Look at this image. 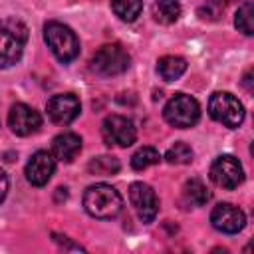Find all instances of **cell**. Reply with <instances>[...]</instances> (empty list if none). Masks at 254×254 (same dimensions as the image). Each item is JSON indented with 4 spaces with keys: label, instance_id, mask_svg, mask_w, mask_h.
<instances>
[{
    "label": "cell",
    "instance_id": "cell-1",
    "mask_svg": "<svg viewBox=\"0 0 254 254\" xmlns=\"http://www.w3.org/2000/svg\"><path fill=\"white\" fill-rule=\"evenodd\" d=\"M83 208L99 220H109L121 212L123 198L117 192V189H113L111 185H105V183L91 185L83 192Z\"/></svg>",
    "mask_w": 254,
    "mask_h": 254
},
{
    "label": "cell",
    "instance_id": "cell-2",
    "mask_svg": "<svg viewBox=\"0 0 254 254\" xmlns=\"http://www.w3.org/2000/svg\"><path fill=\"white\" fill-rule=\"evenodd\" d=\"M28 42V28L18 18H4L0 22V67L14 65Z\"/></svg>",
    "mask_w": 254,
    "mask_h": 254
},
{
    "label": "cell",
    "instance_id": "cell-3",
    "mask_svg": "<svg viewBox=\"0 0 254 254\" xmlns=\"http://www.w3.org/2000/svg\"><path fill=\"white\" fill-rule=\"evenodd\" d=\"M44 40L48 44V48L52 50V54L67 64L71 60L77 58L79 54V40L73 34V30L62 22H48L44 26Z\"/></svg>",
    "mask_w": 254,
    "mask_h": 254
},
{
    "label": "cell",
    "instance_id": "cell-4",
    "mask_svg": "<svg viewBox=\"0 0 254 254\" xmlns=\"http://www.w3.org/2000/svg\"><path fill=\"white\" fill-rule=\"evenodd\" d=\"M129 54L119 44H105L93 54L89 67L99 77H113L123 73L129 67Z\"/></svg>",
    "mask_w": 254,
    "mask_h": 254
},
{
    "label": "cell",
    "instance_id": "cell-5",
    "mask_svg": "<svg viewBox=\"0 0 254 254\" xmlns=\"http://www.w3.org/2000/svg\"><path fill=\"white\" fill-rule=\"evenodd\" d=\"M163 115L169 125H173L177 129H189V127L196 125V121L200 119V107L194 97H190L187 93H177L165 105Z\"/></svg>",
    "mask_w": 254,
    "mask_h": 254
},
{
    "label": "cell",
    "instance_id": "cell-6",
    "mask_svg": "<svg viewBox=\"0 0 254 254\" xmlns=\"http://www.w3.org/2000/svg\"><path fill=\"white\" fill-rule=\"evenodd\" d=\"M208 113L214 121L222 123L224 127H238L244 121V107L242 103L228 91H216L208 99Z\"/></svg>",
    "mask_w": 254,
    "mask_h": 254
},
{
    "label": "cell",
    "instance_id": "cell-7",
    "mask_svg": "<svg viewBox=\"0 0 254 254\" xmlns=\"http://www.w3.org/2000/svg\"><path fill=\"white\" fill-rule=\"evenodd\" d=\"M101 135L105 145H117V147H129L137 139V129L131 119L123 115H109L105 117L101 125Z\"/></svg>",
    "mask_w": 254,
    "mask_h": 254
},
{
    "label": "cell",
    "instance_id": "cell-8",
    "mask_svg": "<svg viewBox=\"0 0 254 254\" xmlns=\"http://www.w3.org/2000/svg\"><path fill=\"white\" fill-rule=\"evenodd\" d=\"M210 179L214 181V185H218L226 190L236 189L244 181V171H242L240 161L232 155L216 157L210 165Z\"/></svg>",
    "mask_w": 254,
    "mask_h": 254
},
{
    "label": "cell",
    "instance_id": "cell-9",
    "mask_svg": "<svg viewBox=\"0 0 254 254\" xmlns=\"http://www.w3.org/2000/svg\"><path fill=\"white\" fill-rule=\"evenodd\" d=\"M129 200L143 222H153L159 212V198L155 190L145 183H133L129 187Z\"/></svg>",
    "mask_w": 254,
    "mask_h": 254
},
{
    "label": "cell",
    "instance_id": "cell-10",
    "mask_svg": "<svg viewBox=\"0 0 254 254\" xmlns=\"http://www.w3.org/2000/svg\"><path fill=\"white\" fill-rule=\"evenodd\" d=\"M210 222L212 226L218 230V232H224V234H236L244 228L246 224V216L244 212L230 204V202H220L212 208L210 212Z\"/></svg>",
    "mask_w": 254,
    "mask_h": 254
},
{
    "label": "cell",
    "instance_id": "cell-11",
    "mask_svg": "<svg viewBox=\"0 0 254 254\" xmlns=\"http://www.w3.org/2000/svg\"><path fill=\"white\" fill-rule=\"evenodd\" d=\"M8 125L16 135L28 137V135H32V133H36L40 129L42 117L34 107H30L26 103H16V105L10 107Z\"/></svg>",
    "mask_w": 254,
    "mask_h": 254
},
{
    "label": "cell",
    "instance_id": "cell-12",
    "mask_svg": "<svg viewBox=\"0 0 254 254\" xmlns=\"http://www.w3.org/2000/svg\"><path fill=\"white\" fill-rule=\"evenodd\" d=\"M81 111V103L73 93H60L48 101V117L58 125L71 123Z\"/></svg>",
    "mask_w": 254,
    "mask_h": 254
},
{
    "label": "cell",
    "instance_id": "cell-13",
    "mask_svg": "<svg viewBox=\"0 0 254 254\" xmlns=\"http://www.w3.org/2000/svg\"><path fill=\"white\" fill-rule=\"evenodd\" d=\"M56 171V157L48 151H36L26 165V179L34 187H44Z\"/></svg>",
    "mask_w": 254,
    "mask_h": 254
},
{
    "label": "cell",
    "instance_id": "cell-14",
    "mask_svg": "<svg viewBox=\"0 0 254 254\" xmlns=\"http://www.w3.org/2000/svg\"><path fill=\"white\" fill-rule=\"evenodd\" d=\"M81 151V137L75 133H60L52 141V155L62 163H71Z\"/></svg>",
    "mask_w": 254,
    "mask_h": 254
},
{
    "label": "cell",
    "instance_id": "cell-15",
    "mask_svg": "<svg viewBox=\"0 0 254 254\" xmlns=\"http://www.w3.org/2000/svg\"><path fill=\"white\" fill-rule=\"evenodd\" d=\"M210 198V192L206 189V185L200 179H190L185 183L183 187V202L187 206H202L206 204Z\"/></svg>",
    "mask_w": 254,
    "mask_h": 254
},
{
    "label": "cell",
    "instance_id": "cell-16",
    "mask_svg": "<svg viewBox=\"0 0 254 254\" xmlns=\"http://www.w3.org/2000/svg\"><path fill=\"white\" fill-rule=\"evenodd\" d=\"M157 71L165 81H175L187 71V62L181 56H163L157 62Z\"/></svg>",
    "mask_w": 254,
    "mask_h": 254
},
{
    "label": "cell",
    "instance_id": "cell-17",
    "mask_svg": "<svg viewBox=\"0 0 254 254\" xmlns=\"http://www.w3.org/2000/svg\"><path fill=\"white\" fill-rule=\"evenodd\" d=\"M181 16L179 0H155L153 4V18L161 24H173Z\"/></svg>",
    "mask_w": 254,
    "mask_h": 254
},
{
    "label": "cell",
    "instance_id": "cell-18",
    "mask_svg": "<svg viewBox=\"0 0 254 254\" xmlns=\"http://www.w3.org/2000/svg\"><path fill=\"white\" fill-rule=\"evenodd\" d=\"M111 8L123 22H133L143 10V0H111Z\"/></svg>",
    "mask_w": 254,
    "mask_h": 254
},
{
    "label": "cell",
    "instance_id": "cell-19",
    "mask_svg": "<svg viewBox=\"0 0 254 254\" xmlns=\"http://www.w3.org/2000/svg\"><path fill=\"white\" fill-rule=\"evenodd\" d=\"M87 171L91 175H115L119 171V161L115 157H109V155H101V157H95L89 161L87 165Z\"/></svg>",
    "mask_w": 254,
    "mask_h": 254
},
{
    "label": "cell",
    "instance_id": "cell-20",
    "mask_svg": "<svg viewBox=\"0 0 254 254\" xmlns=\"http://www.w3.org/2000/svg\"><path fill=\"white\" fill-rule=\"evenodd\" d=\"M161 161V155L155 147H141L133 157H131V167L135 171H145L151 165H157Z\"/></svg>",
    "mask_w": 254,
    "mask_h": 254
},
{
    "label": "cell",
    "instance_id": "cell-21",
    "mask_svg": "<svg viewBox=\"0 0 254 254\" xmlns=\"http://www.w3.org/2000/svg\"><path fill=\"white\" fill-rule=\"evenodd\" d=\"M234 26L246 34V36H252L254 34V12H252V2H244L238 12H236V18H234Z\"/></svg>",
    "mask_w": 254,
    "mask_h": 254
},
{
    "label": "cell",
    "instance_id": "cell-22",
    "mask_svg": "<svg viewBox=\"0 0 254 254\" xmlns=\"http://www.w3.org/2000/svg\"><path fill=\"white\" fill-rule=\"evenodd\" d=\"M165 159H167V163H171V165H187V163L192 161V149H190L187 143L179 141V143H175V145L167 151Z\"/></svg>",
    "mask_w": 254,
    "mask_h": 254
},
{
    "label": "cell",
    "instance_id": "cell-23",
    "mask_svg": "<svg viewBox=\"0 0 254 254\" xmlns=\"http://www.w3.org/2000/svg\"><path fill=\"white\" fill-rule=\"evenodd\" d=\"M222 10H224L222 0H206V2L200 6L198 16H200L202 20H216V18L222 14Z\"/></svg>",
    "mask_w": 254,
    "mask_h": 254
},
{
    "label": "cell",
    "instance_id": "cell-24",
    "mask_svg": "<svg viewBox=\"0 0 254 254\" xmlns=\"http://www.w3.org/2000/svg\"><path fill=\"white\" fill-rule=\"evenodd\" d=\"M54 240L62 246V248H65V250H83L79 244H73V242H69L67 240V236H58V234H54Z\"/></svg>",
    "mask_w": 254,
    "mask_h": 254
},
{
    "label": "cell",
    "instance_id": "cell-25",
    "mask_svg": "<svg viewBox=\"0 0 254 254\" xmlns=\"http://www.w3.org/2000/svg\"><path fill=\"white\" fill-rule=\"evenodd\" d=\"M8 187H10V181H8V175L0 169V202L6 198L8 194Z\"/></svg>",
    "mask_w": 254,
    "mask_h": 254
},
{
    "label": "cell",
    "instance_id": "cell-26",
    "mask_svg": "<svg viewBox=\"0 0 254 254\" xmlns=\"http://www.w3.org/2000/svg\"><path fill=\"white\" fill-rule=\"evenodd\" d=\"M224 2H234V0H224Z\"/></svg>",
    "mask_w": 254,
    "mask_h": 254
}]
</instances>
